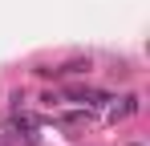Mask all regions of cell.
I'll list each match as a JSON object with an SVG mask.
<instances>
[{
  "instance_id": "3",
  "label": "cell",
  "mask_w": 150,
  "mask_h": 146,
  "mask_svg": "<svg viewBox=\"0 0 150 146\" xmlns=\"http://www.w3.org/2000/svg\"><path fill=\"white\" fill-rule=\"evenodd\" d=\"M12 126H16L25 138H33V130H37V122H33V118H25V114H16V122H12Z\"/></svg>"
},
{
  "instance_id": "2",
  "label": "cell",
  "mask_w": 150,
  "mask_h": 146,
  "mask_svg": "<svg viewBox=\"0 0 150 146\" xmlns=\"http://www.w3.org/2000/svg\"><path fill=\"white\" fill-rule=\"evenodd\" d=\"M130 114H138V97H134V94H130V97H122V106H114V110H110V118H114V122L130 118Z\"/></svg>"
},
{
  "instance_id": "1",
  "label": "cell",
  "mask_w": 150,
  "mask_h": 146,
  "mask_svg": "<svg viewBox=\"0 0 150 146\" xmlns=\"http://www.w3.org/2000/svg\"><path fill=\"white\" fill-rule=\"evenodd\" d=\"M69 101H81V106H105V101H110V94L89 89V85H73V89H69Z\"/></svg>"
}]
</instances>
